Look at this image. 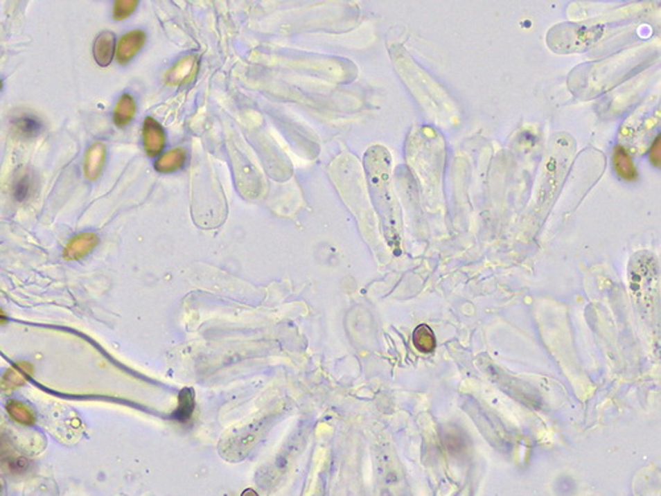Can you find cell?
Returning <instances> with one entry per match:
<instances>
[{"instance_id": "cell-1", "label": "cell", "mask_w": 661, "mask_h": 496, "mask_svg": "<svg viewBox=\"0 0 661 496\" xmlns=\"http://www.w3.org/2000/svg\"><path fill=\"white\" fill-rule=\"evenodd\" d=\"M390 155L382 146H374L365 155V170L374 206L380 219H382L387 233L396 234L401 212L390 187Z\"/></svg>"}, {"instance_id": "cell-2", "label": "cell", "mask_w": 661, "mask_h": 496, "mask_svg": "<svg viewBox=\"0 0 661 496\" xmlns=\"http://www.w3.org/2000/svg\"><path fill=\"white\" fill-rule=\"evenodd\" d=\"M144 42H146V33L142 30H130L126 35H123L116 45L115 56L118 62L122 65L130 62L142 49Z\"/></svg>"}, {"instance_id": "cell-3", "label": "cell", "mask_w": 661, "mask_h": 496, "mask_svg": "<svg viewBox=\"0 0 661 496\" xmlns=\"http://www.w3.org/2000/svg\"><path fill=\"white\" fill-rule=\"evenodd\" d=\"M143 145L150 157H157L166 146V134L160 123L152 117H147L143 123Z\"/></svg>"}, {"instance_id": "cell-4", "label": "cell", "mask_w": 661, "mask_h": 496, "mask_svg": "<svg viewBox=\"0 0 661 496\" xmlns=\"http://www.w3.org/2000/svg\"><path fill=\"white\" fill-rule=\"evenodd\" d=\"M98 236L94 233H80L72 238L64 250V258L68 261H77L84 258L93 249L98 245Z\"/></svg>"}, {"instance_id": "cell-5", "label": "cell", "mask_w": 661, "mask_h": 496, "mask_svg": "<svg viewBox=\"0 0 661 496\" xmlns=\"http://www.w3.org/2000/svg\"><path fill=\"white\" fill-rule=\"evenodd\" d=\"M33 373V365L28 362H19L7 369L0 380V388L6 392L14 391L24 385Z\"/></svg>"}, {"instance_id": "cell-6", "label": "cell", "mask_w": 661, "mask_h": 496, "mask_svg": "<svg viewBox=\"0 0 661 496\" xmlns=\"http://www.w3.org/2000/svg\"><path fill=\"white\" fill-rule=\"evenodd\" d=\"M116 37L110 30L101 32L93 45V56L100 67H107L112 64L115 56Z\"/></svg>"}, {"instance_id": "cell-7", "label": "cell", "mask_w": 661, "mask_h": 496, "mask_svg": "<svg viewBox=\"0 0 661 496\" xmlns=\"http://www.w3.org/2000/svg\"><path fill=\"white\" fill-rule=\"evenodd\" d=\"M107 150L102 142H96L94 145L87 148L85 161H84V172L87 179L96 180L101 175L105 161H106Z\"/></svg>"}, {"instance_id": "cell-8", "label": "cell", "mask_w": 661, "mask_h": 496, "mask_svg": "<svg viewBox=\"0 0 661 496\" xmlns=\"http://www.w3.org/2000/svg\"><path fill=\"white\" fill-rule=\"evenodd\" d=\"M197 72V59L195 56H186L179 60L173 69L167 73L168 85H182L186 84L192 76Z\"/></svg>"}, {"instance_id": "cell-9", "label": "cell", "mask_w": 661, "mask_h": 496, "mask_svg": "<svg viewBox=\"0 0 661 496\" xmlns=\"http://www.w3.org/2000/svg\"><path fill=\"white\" fill-rule=\"evenodd\" d=\"M14 130L21 138H35L43 132V121L32 113H21L12 119Z\"/></svg>"}, {"instance_id": "cell-10", "label": "cell", "mask_w": 661, "mask_h": 496, "mask_svg": "<svg viewBox=\"0 0 661 496\" xmlns=\"http://www.w3.org/2000/svg\"><path fill=\"white\" fill-rule=\"evenodd\" d=\"M612 163H614V168H615L617 174L622 179H624L627 181L636 180V177H637L636 167L633 164V158L630 157V154L627 152V150L624 147H615L614 155H612Z\"/></svg>"}, {"instance_id": "cell-11", "label": "cell", "mask_w": 661, "mask_h": 496, "mask_svg": "<svg viewBox=\"0 0 661 496\" xmlns=\"http://www.w3.org/2000/svg\"><path fill=\"white\" fill-rule=\"evenodd\" d=\"M186 161H187L186 148L177 147V148H173L171 151L163 154L155 163V167H157L159 172L170 174V172H175V171L180 170L184 166Z\"/></svg>"}, {"instance_id": "cell-12", "label": "cell", "mask_w": 661, "mask_h": 496, "mask_svg": "<svg viewBox=\"0 0 661 496\" xmlns=\"http://www.w3.org/2000/svg\"><path fill=\"white\" fill-rule=\"evenodd\" d=\"M136 113V103L129 93L122 94L114 110V122L118 127H125L132 121Z\"/></svg>"}, {"instance_id": "cell-13", "label": "cell", "mask_w": 661, "mask_h": 496, "mask_svg": "<svg viewBox=\"0 0 661 496\" xmlns=\"http://www.w3.org/2000/svg\"><path fill=\"white\" fill-rule=\"evenodd\" d=\"M195 410V391L192 388H184L179 394V405L173 411V418L179 423H187L192 417Z\"/></svg>"}, {"instance_id": "cell-14", "label": "cell", "mask_w": 661, "mask_h": 496, "mask_svg": "<svg viewBox=\"0 0 661 496\" xmlns=\"http://www.w3.org/2000/svg\"><path fill=\"white\" fill-rule=\"evenodd\" d=\"M7 413L10 414V417L16 421L20 425H24V426H32L35 423V414L32 411V409L29 408L28 405L23 404L21 401H17V400H10L7 402Z\"/></svg>"}, {"instance_id": "cell-15", "label": "cell", "mask_w": 661, "mask_h": 496, "mask_svg": "<svg viewBox=\"0 0 661 496\" xmlns=\"http://www.w3.org/2000/svg\"><path fill=\"white\" fill-rule=\"evenodd\" d=\"M413 344L419 352H432L435 348V336L430 327L425 324L418 326L413 334Z\"/></svg>"}, {"instance_id": "cell-16", "label": "cell", "mask_w": 661, "mask_h": 496, "mask_svg": "<svg viewBox=\"0 0 661 496\" xmlns=\"http://www.w3.org/2000/svg\"><path fill=\"white\" fill-rule=\"evenodd\" d=\"M33 190V177L29 171H23L15 177L14 197L17 202L27 200Z\"/></svg>"}, {"instance_id": "cell-17", "label": "cell", "mask_w": 661, "mask_h": 496, "mask_svg": "<svg viewBox=\"0 0 661 496\" xmlns=\"http://www.w3.org/2000/svg\"><path fill=\"white\" fill-rule=\"evenodd\" d=\"M138 7L136 0H116L114 3V19L121 21L129 17Z\"/></svg>"}, {"instance_id": "cell-18", "label": "cell", "mask_w": 661, "mask_h": 496, "mask_svg": "<svg viewBox=\"0 0 661 496\" xmlns=\"http://www.w3.org/2000/svg\"><path fill=\"white\" fill-rule=\"evenodd\" d=\"M660 142H661V139L660 138H659V136H658V138H656V141H655V143H653V146H652V148H651V155H649V158H651V161H652V163H653V164H655L656 167H660V161H661Z\"/></svg>"}, {"instance_id": "cell-19", "label": "cell", "mask_w": 661, "mask_h": 496, "mask_svg": "<svg viewBox=\"0 0 661 496\" xmlns=\"http://www.w3.org/2000/svg\"><path fill=\"white\" fill-rule=\"evenodd\" d=\"M241 496H258V494H257L256 491H253V490H246Z\"/></svg>"}, {"instance_id": "cell-20", "label": "cell", "mask_w": 661, "mask_h": 496, "mask_svg": "<svg viewBox=\"0 0 661 496\" xmlns=\"http://www.w3.org/2000/svg\"><path fill=\"white\" fill-rule=\"evenodd\" d=\"M6 321H7V317H6L4 311L0 308V324H3Z\"/></svg>"}, {"instance_id": "cell-21", "label": "cell", "mask_w": 661, "mask_h": 496, "mask_svg": "<svg viewBox=\"0 0 661 496\" xmlns=\"http://www.w3.org/2000/svg\"><path fill=\"white\" fill-rule=\"evenodd\" d=\"M1 88H3V82H1V80H0V90H1Z\"/></svg>"}, {"instance_id": "cell-22", "label": "cell", "mask_w": 661, "mask_h": 496, "mask_svg": "<svg viewBox=\"0 0 661 496\" xmlns=\"http://www.w3.org/2000/svg\"><path fill=\"white\" fill-rule=\"evenodd\" d=\"M0 488H1V486H0Z\"/></svg>"}]
</instances>
